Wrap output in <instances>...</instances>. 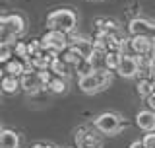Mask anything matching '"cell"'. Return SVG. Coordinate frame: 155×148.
Here are the masks:
<instances>
[{"label": "cell", "instance_id": "1", "mask_svg": "<svg viewBox=\"0 0 155 148\" xmlns=\"http://www.w3.org/2000/svg\"><path fill=\"white\" fill-rule=\"evenodd\" d=\"M110 84H113V70H109V68H97V70L85 74V76H80L78 86L85 93H97V92L105 90V88H109Z\"/></svg>", "mask_w": 155, "mask_h": 148}, {"label": "cell", "instance_id": "2", "mask_svg": "<svg viewBox=\"0 0 155 148\" xmlns=\"http://www.w3.org/2000/svg\"><path fill=\"white\" fill-rule=\"evenodd\" d=\"M78 26V16L74 10L70 8H58L52 10L47 16V27L48 29H56L62 33H72Z\"/></svg>", "mask_w": 155, "mask_h": 148}, {"label": "cell", "instance_id": "3", "mask_svg": "<svg viewBox=\"0 0 155 148\" xmlns=\"http://www.w3.org/2000/svg\"><path fill=\"white\" fill-rule=\"evenodd\" d=\"M25 31V19L19 14H10V16H0V41L12 43Z\"/></svg>", "mask_w": 155, "mask_h": 148}, {"label": "cell", "instance_id": "4", "mask_svg": "<svg viewBox=\"0 0 155 148\" xmlns=\"http://www.w3.org/2000/svg\"><path fill=\"white\" fill-rule=\"evenodd\" d=\"M93 127L103 135H116L118 131H122L126 127V121H122V117L116 115V113H101L99 117L93 121Z\"/></svg>", "mask_w": 155, "mask_h": 148}, {"label": "cell", "instance_id": "5", "mask_svg": "<svg viewBox=\"0 0 155 148\" xmlns=\"http://www.w3.org/2000/svg\"><path fill=\"white\" fill-rule=\"evenodd\" d=\"M41 45H43V49L51 51L52 55H60L68 47V33L56 31V29H48L45 35L41 37Z\"/></svg>", "mask_w": 155, "mask_h": 148}, {"label": "cell", "instance_id": "6", "mask_svg": "<svg viewBox=\"0 0 155 148\" xmlns=\"http://www.w3.org/2000/svg\"><path fill=\"white\" fill-rule=\"evenodd\" d=\"M76 144L78 148H103V139L95 131L81 127L76 131Z\"/></svg>", "mask_w": 155, "mask_h": 148}, {"label": "cell", "instance_id": "7", "mask_svg": "<svg viewBox=\"0 0 155 148\" xmlns=\"http://www.w3.org/2000/svg\"><path fill=\"white\" fill-rule=\"evenodd\" d=\"M128 33H130V37L143 35V37H149L151 41H155V23L145 19V18H134L128 23Z\"/></svg>", "mask_w": 155, "mask_h": 148}, {"label": "cell", "instance_id": "8", "mask_svg": "<svg viewBox=\"0 0 155 148\" xmlns=\"http://www.w3.org/2000/svg\"><path fill=\"white\" fill-rule=\"evenodd\" d=\"M122 78H134L138 76V61H136V57L132 55H126L122 51V55H120V61H118V66H116V70Z\"/></svg>", "mask_w": 155, "mask_h": 148}, {"label": "cell", "instance_id": "9", "mask_svg": "<svg viewBox=\"0 0 155 148\" xmlns=\"http://www.w3.org/2000/svg\"><path fill=\"white\" fill-rule=\"evenodd\" d=\"M19 88L25 90L27 93H37L43 90V84L39 80V74L37 70H27L19 76Z\"/></svg>", "mask_w": 155, "mask_h": 148}, {"label": "cell", "instance_id": "10", "mask_svg": "<svg viewBox=\"0 0 155 148\" xmlns=\"http://www.w3.org/2000/svg\"><path fill=\"white\" fill-rule=\"evenodd\" d=\"M151 39L143 37V35H132L128 39V47L132 49L134 55H147L149 49H151Z\"/></svg>", "mask_w": 155, "mask_h": 148}, {"label": "cell", "instance_id": "11", "mask_svg": "<svg viewBox=\"0 0 155 148\" xmlns=\"http://www.w3.org/2000/svg\"><path fill=\"white\" fill-rule=\"evenodd\" d=\"M52 53L51 51H47V49H41L39 53H35V55H31L27 58L25 62H29L35 70H41V68H48V65H51V61H52Z\"/></svg>", "mask_w": 155, "mask_h": 148}, {"label": "cell", "instance_id": "12", "mask_svg": "<svg viewBox=\"0 0 155 148\" xmlns=\"http://www.w3.org/2000/svg\"><path fill=\"white\" fill-rule=\"evenodd\" d=\"M68 45L74 47L84 58H87L91 55V51H93V43L89 39H84V37H68Z\"/></svg>", "mask_w": 155, "mask_h": 148}, {"label": "cell", "instance_id": "13", "mask_svg": "<svg viewBox=\"0 0 155 148\" xmlns=\"http://www.w3.org/2000/svg\"><path fill=\"white\" fill-rule=\"evenodd\" d=\"M136 125L140 127L142 131L149 132V131H155V113L149 111V109H143L136 115Z\"/></svg>", "mask_w": 155, "mask_h": 148}, {"label": "cell", "instance_id": "14", "mask_svg": "<svg viewBox=\"0 0 155 148\" xmlns=\"http://www.w3.org/2000/svg\"><path fill=\"white\" fill-rule=\"evenodd\" d=\"M19 90V78L16 76H10V74H6V76L0 78V92L6 93V96H14Z\"/></svg>", "mask_w": 155, "mask_h": 148}, {"label": "cell", "instance_id": "15", "mask_svg": "<svg viewBox=\"0 0 155 148\" xmlns=\"http://www.w3.org/2000/svg\"><path fill=\"white\" fill-rule=\"evenodd\" d=\"M95 26H97V31L99 33H113V35L120 33L118 23H116L114 19H110V18H97Z\"/></svg>", "mask_w": 155, "mask_h": 148}, {"label": "cell", "instance_id": "16", "mask_svg": "<svg viewBox=\"0 0 155 148\" xmlns=\"http://www.w3.org/2000/svg\"><path fill=\"white\" fill-rule=\"evenodd\" d=\"M0 148H19V136L10 129L0 131Z\"/></svg>", "mask_w": 155, "mask_h": 148}, {"label": "cell", "instance_id": "17", "mask_svg": "<svg viewBox=\"0 0 155 148\" xmlns=\"http://www.w3.org/2000/svg\"><path fill=\"white\" fill-rule=\"evenodd\" d=\"M45 88H47L51 93H56V96H60V93H66V90H68V82H66V78L54 76V74H52V78L48 80V84H47Z\"/></svg>", "mask_w": 155, "mask_h": 148}, {"label": "cell", "instance_id": "18", "mask_svg": "<svg viewBox=\"0 0 155 148\" xmlns=\"http://www.w3.org/2000/svg\"><path fill=\"white\" fill-rule=\"evenodd\" d=\"M48 70L54 74V76H62V78H66L68 74H70V66H68L58 55H54V57H52V61H51V65H48Z\"/></svg>", "mask_w": 155, "mask_h": 148}, {"label": "cell", "instance_id": "19", "mask_svg": "<svg viewBox=\"0 0 155 148\" xmlns=\"http://www.w3.org/2000/svg\"><path fill=\"white\" fill-rule=\"evenodd\" d=\"M6 68H4V72L6 74H10V76H16V78H19L23 72H25V62L23 61H19V58H8L6 62Z\"/></svg>", "mask_w": 155, "mask_h": 148}, {"label": "cell", "instance_id": "20", "mask_svg": "<svg viewBox=\"0 0 155 148\" xmlns=\"http://www.w3.org/2000/svg\"><path fill=\"white\" fill-rule=\"evenodd\" d=\"M105 55H107V51H105V49L93 47V51H91V55L87 57V61L91 62V66H93V70H97V68H107V66H105Z\"/></svg>", "mask_w": 155, "mask_h": 148}, {"label": "cell", "instance_id": "21", "mask_svg": "<svg viewBox=\"0 0 155 148\" xmlns=\"http://www.w3.org/2000/svg\"><path fill=\"white\" fill-rule=\"evenodd\" d=\"M60 58L66 62L68 66H76V65H78V61H80V58H84V57H81V55L76 51L74 47H70V45H68V47L64 49V51L60 53Z\"/></svg>", "mask_w": 155, "mask_h": 148}, {"label": "cell", "instance_id": "22", "mask_svg": "<svg viewBox=\"0 0 155 148\" xmlns=\"http://www.w3.org/2000/svg\"><path fill=\"white\" fill-rule=\"evenodd\" d=\"M120 55H122V51H107V55H105V66L109 68V70H116L118 61H120Z\"/></svg>", "mask_w": 155, "mask_h": 148}, {"label": "cell", "instance_id": "23", "mask_svg": "<svg viewBox=\"0 0 155 148\" xmlns=\"http://www.w3.org/2000/svg\"><path fill=\"white\" fill-rule=\"evenodd\" d=\"M12 51H14V57L19 58V61H23V62L29 58V57H27V45H25L23 41H18L16 45H12Z\"/></svg>", "mask_w": 155, "mask_h": 148}, {"label": "cell", "instance_id": "24", "mask_svg": "<svg viewBox=\"0 0 155 148\" xmlns=\"http://www.w3.org/2000/svg\"><path fill=\"white\" fill-rule=\"evenodd\" d=\"M74 68H76L78 76H85V74L93 72V66H91V62L87 61V58H80V61H78V65H76Z\"/></svg>", "mask_w": 155, "mask_h": 148}, {"label": "cell", "instance_id": "25", "mask_svg": "<svg viewBox=\"0 0 155 148\" xmlns=\"http://www.w3.org/2000/svg\"><path fill=\"white\" fill-rule=\"evenodd\" d=\"M10 57H14L12 43H8V41H0V62H6Z\"/></svg>", "mask_w": 155, "mask_h": 148}, {"label": "cell", "instance_id": "26", "mask_svg": "<svg viewBox=\"0 0 155 148\" xmlns=\"http://www.w3.org/2000/svg\"><path fill=\"white\" fill-rule=\"evenodd\" d=\"M136 88H138V93L142 97H147L149 96V78H140Z\"/></svg>", "mask_w": 155, "mask_h": 148}, {"label": "cell", "instance_id": "27", "mask_svg": "<svg viewBox=\"0 0 155 148\" xmlns=\"http://www.w3.org/2000/svg\"><path fill=\"white\" fill-rule=\"evenodd\" d=\"M43 49L41 45V39H33L31 43H27V57H31V55H35V53H39Z\"/></svg>", "mask_w": 155, "mask_h": 148}, {"label": "cell", "instance_id": "28", "mask_svg": "<svg viewBox=\"0 0 155 148\" xmlns=\"http://www.w3.org/2000/svg\"><path fill=\"white\" fill-rule=\"evenodd\" d=\"M143 146L145 148H155V131H149L147 132V135H145L143 136Z\"/></svg>", "mask_w": 155, "mask_h": 148}, {"label": "cell", "instance_id": "29", "mask_svg": "<svg viewBox=\"0 0 155 148\" xmlns=\"http://www.w3.org/2000/svg\"><path fill=\"white\" fill-rule=\"evenodd\" d=\"M145 101H147L149 111H153V113H155V96H151V93H149V96L145 97Z\"/></svg>", "mask_w": 155, "mask_h": 148}, {"label": "cell", "instance_id": "30", "mask_svg": "<svg viewBox=\"0 0 155 148\" xmlns=\"http://www.w3.org/2000/svg\"><path fill=\"white\" fill-rule=\"evenodd\" d=\"M149 93H151V96H155V78H151V80H149Z\"/></svg>", "mask_w": 155, "mask_h": 148}, {"label": "cell", "instance_id": "31", "mask_svg": "<svg viewBox=\"0 0 155 148\" xmlns=\"http://www.w3.org/2000/svg\"><path fill=\"white\" fill-rule=\"evenodd\" d=\"M130 148H145V146H143L142 140H136V142H132V144H130Z\"/></svg>", "mask_w": 155, "mask_h": 148}, {"label": "cell", "instance_id": "32", "mask_svg": "<svg viewBox=\"0 0 155 148\" xmlns=\"http://www.w3.org/2000/svg\"><path fill=\"white\" fill-rule=\"evenodd\" d=\"M31 148H52L51 144H43V142H37V144H33Z\"/></svg>", "mask_w": 155, "mask_h": 148}, {"label": "cell", "instance_id": "33", "mask_svg": "<svg viewBox=\"0 0 155 148\" xmlns=\"http://www.w3.org/2000/svg\"><path fill=\"white\" fill-rule=\"evenodd\" d=\"M4 76V70H2V68H0V78H2Z\"/></svg>", "mask_w": 155, "mask_h": 148}, {"label": "cell", "instance_id": "34", "mask_svg": "<svg viewBox=\"0 0 155 148\" xmlns=\"http://www.w3.org/2000/svg\"><path fill=\"white\" fill-rule=\"evenodd\" d=\"M0 131H2V127H0Z\"/></svg>", "mask_w": 155, "mask_h": 148}]
</instances>
